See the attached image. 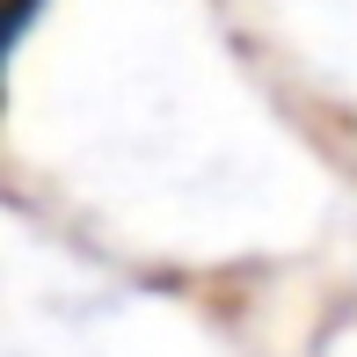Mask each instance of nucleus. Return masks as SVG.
I'll return each instance as SVG.
<instances>
[{
    "mask_svg": "<svg viewBox=\"0 0 357 357\" xmlns=\"http://www.w3.org/2000/svg\"><path fill=\"white\" fill-rule=\"evenodd\" d=\"M37 8H44V0H0V66H8L15 37H22V29L37 22Z\"/></svg>",
    "mask_w": 357,
    "mask_h": 357,
    "instance_id": "obj_1",
    "label": "nucleus"
}]
</instances>
